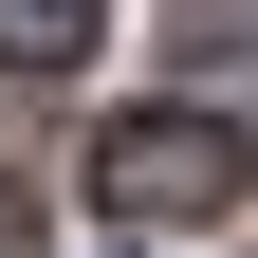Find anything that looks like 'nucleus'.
Returning a JSON list of instances; mask_svg holds the SVG:
<instances>
[{
  "instance_id": "7ed1b4c3",
  "label": "nucleus",
  "mask_w": 258,
  "mask_h": 258,
  "mask_svg": "<svg viewBox=\"0 0 258 258\" xmlns=\"http://www.w3.org/2000/svg\"><path fill=\"white\" fill-rule=\"evenodd\" d=\"M0 258H37V203H19V184H0Z\"/></svg>"
},
{
  "instance_id": "f257e3e1",
  "label": "nucleus",
  "mask_w": 258,
  "mask_h": 258,
  "mask_svg": "<svg viewBox=\"0 0 258 258\" xmlns=\"http://www.w3.org/2000/svg\"><path fill=\"white\" fill-rule=\"evenodd\" d=\"M240 184H258V148L221 111H111V129H92V203H111V221H221Z\"/></svg>"
},
{
  "instance_id": "f03ea898",
  "label": "nucleus",
  "mask_w": 258,
  "mask_h": 258,
  "mask_svg": "<svg viewBox=\"0 0 258 258\" xmlns=\"http://www.w3.org/2000/svg\"><path fill=\"white\" fill-rule=\"evenodd\" d=\"M0 37L19 55H92V0H0Z\"/></svg>"
}]
</instances>
